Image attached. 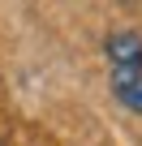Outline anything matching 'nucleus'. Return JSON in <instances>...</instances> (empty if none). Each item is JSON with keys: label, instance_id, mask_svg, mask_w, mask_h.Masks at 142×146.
<instances>
[{"label": "nucleus", "instance_id": "1", "mask_svg": "<svg viewBox=\"0 0 142 146\" xmlns=\"http://www.w3.org/2000/svg\"><path fill=\"white\" fill-rule=\"evenodd\" d=\"M103 56H108V73H142V35L138 30H112L103 39Z\"/></svg>", "mask_w": 142, "mask_h": 146}, {"label": "nucleus", "instance_id": "2", "mask_svg": "<svg viewBox=\"0 0 142 146\" xmlns=\"http://www.w3.org/2000/svg\"><path fill=\"white\" fill-rule=\"evenodd\" d=\"M112 95L121 108L142 112V73H112Z\"/></svg>", "mask_w": 142, "mask_h": 146}]
</instances>
